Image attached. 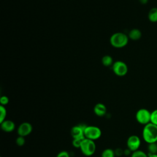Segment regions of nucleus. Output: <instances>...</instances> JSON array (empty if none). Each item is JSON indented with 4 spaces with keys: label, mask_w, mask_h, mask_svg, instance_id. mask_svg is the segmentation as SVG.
I'll list each match as a JSON object with an SVG mask.
<instances>
[{
    "label": "nucleus",
    "mask_w": 157,
    "mask_h": 157,
    "mask_svg": "<svg viewBox=\"0 0 157 157\" xmlns=\"http://www.w3.org/2000/svg\"><path fill=\"white\" fill-rule=\"evenodd\" d=\"M148 151L149 155L157 154V142L149 144L148 145Z\"/></svg>",
    "instance_id": "obj_16"
},
{
    "label": "nucleus",
    "mask_w": 157,
    "mask_h": 157,
    "mask_svg": "<svg viewBox=\"0 0 157 157\" xmlns=\"http://www.w3.org/2000/svg\"><path fill=\"white\" fill-rule=\"evenodd\" d=\"M142 36L141 31L138 29H131L128 34V37L129 39L133 40H137L140 39Z\"/></svg>",
    "instance_id": "obj_12"
},
{
    "label": "nucleus",
    "mask_w": 157,
    "mask_h": 157,
    "mask_svg": "<svg viewBox=\"0 0 157 157\" xmlns=\"http://www.w3.org/2000/svg\"><path fill=\"white\" fill-rule=\"evenodd\" d=\"M142 137L148 144L157 142V125L151 123L145 125L142 130Z\"/></svg>",
    "instance_id": "obj_1"
},
{
    "label": "nucleus",
    "mask_w": 157,
    "mask_h": 157,
    "mask_svg": "<svg viewBox=\"0 0 157 157\" xmlns=\"http://www.w3.org/2000/svg\"><path fill=\"white\" fill-rule=\"evenodd\" d=\"M16 144L18 146L21 147L25 144V137L18 136L16 139Z\"/></svg>",
    "instance_id": "obj_20"
},
{
    "label": "nucleus",
    "mask_w": 157,
    "mask_h": 157,
    "mask_svg": "<svg viewBox=\"0 0 157 157\" xmlns=\"http://www.w3.org/2000/svg\"><path fill=\"white\" fill-rule=\"evenodd\" d=\"M7 115V110L4 106L0 105V123L6 120Z\"/></svg>",
    "instance_id": "obj_17"
},
{
    "label": "nucleus",
    "mask_w": 157,
    "mask_h": 157,
    "mask_svg": "<svg viewBox=\"0 0 157 157\" xmlns=\"http://www.w3.org/2000/svg\"><path fill=\"white\" fill-rule=\"evenodd\" d=\"M102 63L104 66L107 67L113 65V59L110 55H105L102 58Z\"/></svg>",
    "instance_id": "obj_14"
},
{
    "label": "nucleus",
    "mask_w": 157,
    "mask_h": 157,
    "mask_svg": "<svg viewBox=\"0 0 157 157\" xmlns=\"http://www.w3.org/2000/svg\"><path fill=\"white\" fill-rule=\"evenodd\" d=\"M56 157H70V155L68 151L63 150L59 151L56 155Z\"/></svg>",
    "instance_id": "obj_23"
},
{
    "label": "nucleus",
    "mask_w": 157,
    "mask_h": 157,
    "mask_svg": "<svg viewBox=\"0 0 157 157\" xmlns=\"http://www.w3.org/2000/svg\"><path fill=\"white\" fill-rule=\"evenodd\" d=\"M150 123L157 125V109L151 112Z\"/></svg>",
    "instance_id": "obj_19"
},
{
    "label": "nucleus",
    "mask_w": 157,
    "mask_h": 157,
    "mask_svg": "<svg viewBox=\"0 0 157 157\" xmlns=\"http://www.w3.org/2000/svg\"><path fill=\"white\" fill-rule=\"evenodd\" d=\"M148 157H157V154H151L148 155Z\"/></svg>",
    "instance_id": "obj_25"
},
{
    "label": "nucleus",
    "mask_w": 157,
    "mask_h": 157,
    "mask_svg": "<svg viewBox=\"0 0 157 157\" xmlns=\"http://www.w3.org/2000/svg\"><path fill=\"white\" fill-rule=\"evenodd\" d=\"M136 119L139 124L145 126L150 123L151 112L145 108L140 109L136 113Z\"/></svg>",
    "instance_id": "obj_5"
},
{
    "label": "nucleus",
    "mask_w": 157,
    "mask_h": 157,
    "mask_svg": "<svg viewBox=\"0 0 157 157\" xmlns=\"http://www.w3.org/2000/svg\"><path fill=\"white\" fill-rule=\"evenodd\" d=\"M128 36L123 33L117 32L111 36L110 38V42L113 47L120 48L125 47L128 44Z\"/></svg>",
    "instance_id": "obj_2"
},
{
    "label": "nucleus",
    "mask_w": 157,
    "mask_h": 157,
    "mask_svg": "<svg viewBox=\"0 0 157 157\" xmlns=\"http://www.w3.org/2000/svg\"><path fill=\"white\" fill-rule=\"evenodd\" d=\"M148 18L151 22H157V7H153L150 10Z\"/></svg>",
    "instance_id": "obj_13"
},
{
    "label": "nucleus",
    "mask_w": 157,
    "mask_h": 157,
    "mask_svg": "<svg viewBox=\"0 0 157 157\" xmlns=\"http://www.w3.org/2000/svg\"><path fill=\"white\" fill-rule=\"evenodd\" d=\"M96 146L94 140L84 138L81 143L80 149L82 154L86 156L93 155L96 151Z\"/></svg>",
    "instance_id": "obj_3"
},
{
    "label": "nucleus",
    "mask_w": 157,
    "mask_h": 157,
    "mask_svg": "<svg viewBox=\"0 0 157 157\" xmlns=\"http://www.w3.org/2000/svg\"><path fill=\"white\" fill-rule=\"evenodd\" d=\"M139 1H140V2L141 4H147V3L148 2V0H139Z\"/></svg>",
    "instance_id": "obj_24"
},
{
    "label": "nucleus",
    "mask_w": 157,
    "mask_h": 157,
    "mask_svg": "<svg viewBox=\"0 0 157 157\" xmlns=\"http://www.w3.org/2000/svg\"><path fill=\"white\" fill-rule=\"evenodd\" d=\"M33 131V126L29 122L21 123L17 128V134L18 136L26 137L29 135Z\"/></svg>",
    "instance_id": "obj_8"
},
{
    "label": "nucleus",
    "mask_w": 157,
    "mask_h": 157,
    "mask_svg": "<svg viewBox=\"0 0 157 157\" xmlns=\"http://www.w3.org/2000/svg\"><path fill=\"white\" fill-rule=\"evenodd\" d=\"M9 102V99L7 96H2L0 98V103L1 105L5 106L6 105H7Z\"/></svg>",
    "instance_id": "obj_22"
},
{
    "label": "nucleus",
    "mask_w": 157,
    "mask_h": 157,
    "mask_svg": "<svg viewBox=\"0 0 157 157\" xmlns=\"http://www.w3.org/2000/svg\"><path fill=\"white\" fill-rule=\"evenodd\" d=\"M141 144V140L139 136L136 135L130 136L127 140L126 145L128 148L131 151H135L139 150Z\"/></svg>",
    "instance_id": "obj_7"
},
{
    "label": "nucleus",
    "mask_w": 157,
    "mask_h": 157,
    "mask_svg": "<svg viewBox=\"0 0 157 157\" xmlns=\"http://www.w3.org/2000/svg\"><path fill=\"white\" fill-rule=\"evenodd\" d=\"M112 70L117 76L122 77L127 74L128 68L126 64L123 61H117L112 65Z\"/></svg>",
    "instance_id": "obj_6"
},
{
    "label": "nucleus",
    "mask_w": 157,
    "mask_h": 157,
    "mask_svg": "<svg viewBox=\"0 0 157 157\" xmlns=\"http://www.w3.org/2000/svg\"><path fill=\"white\" fill-rule=\"evenodd\" d=\"M83 139H73L72 140V145L78 148L80 147V145H81V143H82V141Z\"/></svg>",
    "instance_id": "obj_21"
},
{
    "label": "nucleus",
    "mask_w": 157,
    "mask_h": 157,
    "mask_svg": "<svg viewBox=\"0 0 157 157\" xmlns=\"http://www.w3.org/2000/svg\"><path fill=\"white\" fill-rule=\"evenodd\" d=\"M93 111L94 113L98 117H103L106 114L107 108L105 105L102 103H97L94 108Z\"/></svg>",
    "instance_id": "obj_11"
},
{
    "label": "nucleus",
    "mask_w": 157,
    "mask_h": 157,
    "mask_svg": "<svg viewBox=\"0 0 157 157\" xmlns=\"http://www.w3.org/2000/svg\"><path fill=\"white\" fill-rule=\"evenodd\" d=\"M102 135V132L101 129L96 126H86L84 130V136L85 138L96 140L101 137Z\"/></svg>",
    "instance_id": "obj_4"
},
{
    "label": "nucleus",
    "mask_w": 157,
    "mask_h": 157,
    "mask_svg": "<svg viewBox=\"0 0 157 157\" xmlns=\"http://www.w3.org/2000/svg\"><path fill=\"white\" fill-rule=\"evenodd\" d=\"M85 125H76L72 128L71 134L73 139H84V130Z\"/></svg>",
    "instance_id": "obj_9"
},
{
    "label": "nucleus",
    "mask_w": 157,
    "mask_h": 157,
    "mask_svg": "<svg viewBox=\"0 0 157 157\" xmlns=\"http://www.w3.org/2000/svg\"><path fill=\"white\" fill-rule=\"evenodd\" d=\"M131 157H148V155L144 151L138 150L132 153Z\"/></svg>",
    "instance_id": "obj_18"
},
{
    "label": "nucleus",
    "mask_w": 157,
    "mask_h": 157,
    "mask_svg": "<svg viewBox=\"0 0 157 157\" xmlns=\"http://www.w3.org/2000/svg\"><path fill=\"white\" fill-rule=\"evenodd\" d=\"M1 124V129L6 132H11L15 128V123L9 120H5Z\"/></svg>",
    "instance_id": "obj_10"
},
{
    "label": "nucleus",
    "mask_w": 157,
    "mask_h": 157,
    "mask_svg": "<svg viewBox=\"0 0 157 157\" xmlns=\"http://www.w3.org/2000/svg\"><path fill=\"white\" fill-rule=\"evenodd\" d=\"M115 151L111 148H106L101 153V157H115Z\"/></svg>",
    "instance_id": "obj_15"
}]
</instances>
